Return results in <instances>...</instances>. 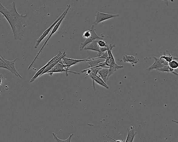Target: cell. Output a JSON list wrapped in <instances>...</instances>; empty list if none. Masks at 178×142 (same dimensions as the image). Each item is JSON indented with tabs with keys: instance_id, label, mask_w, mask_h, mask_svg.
<instances>
[{
	"instance_id": "6da1fadb",
	"label": "cell",
	"mask_w": 178,
	"mask_h": 142,
	"mask_svg": "<svg viewBox=\"0 0 178 142\" xmlns=\"http://www.w3.org/2000/svg\"><path fill=\"white\" fill-rule=\"evenodd\" d=\"M0 13L6 18L10 24L12 30L14 38L16 40H20L25 34L27 27L26 19L27 15L19 14L16 10L15 2L5 7L0 1Z\"/></svg>"
},
{
	"instance_id": "7a4b0ae2",
	"label": "cell",
	"mask_w": 178,
	"mask_h": 142,
	"mask_svg": "<svg viewBox=\"0 0 178 142\" xmlns=\"http://www.w3.org/2000/svg\"><path fill=\"white\" fill-rule=\"evenodd\" d=\"M70 5H67V8H67V10H66V12L65 13V15H64L63 16V17L60 19V20H59L58 21V23L56 24V25H55L53 29V30H52L50 35L49 36L48 38V39H47L46 41H45V44L43 45V46H42V47L41 49H40V51H39V52L37 53V55L36 56H35V57L34 59V60H33L32 63L30 64L29 67H28V70H29L30 69L31 67H32V66L33 64L34 63L35 61L36 60V59L38 58V57L39 56L40 53L41 52V51L42 49H43L45 46L47 44V42H48L49 39L51 37H52V35H53L54 34V33H55L57 31V30H58L59 26H60L62 22V21L63 19V18H65L66 14H67V13H68V12L69 10V9L70 8Z\"/></svg>"
},
{
	"instance_id": "3957f363",
	"label": "cell",
	"mask_w": 178,
	"mask_h": 142,
	"mask_svg": "<svg viewBox=\"0 0 178 142\" xmlns=\"http://www.w3.org/2000/svg\"><path fill=\"white\" fill-rule=\"evenodd\" d=\"M66 68V65L65 64H62L58 63L54 66L53 68H52L47 73H49V74L51 76H52L54 73L63 72H65L66 73V74L67 76L68 75V72L72 73L75 74L80 75V74L79 73L73 72L72 71L69 70L67 71L65 70Z\"/></svg>"
},
{
	"instance_id": "277c9868",
	"label": "cell",
	"mask_w": 178,
	"mask_h": 142,
	"mask_svg": "<svg viewBox=\"0 0 178 142\" xmlns=\"http://www.w3.org/2000/svg\"><path fill=\"white\" fill-rule=\"evenodd\" d=\"M89 31L91 33V35L88 38L86 39V41L81 43L80 46V50L82 51L84 48V47L86 46L87 44L91 43L92 41L98 39L101 40L103 39V38L101 37H99L97 35L96 33L95 32L94 30V26L92 25L91 28L89 29Z\"/></svg>"
},
{
	"instance_id": "5b68a950",
	"label": "cell",
	"mask_w": 178,
	"mask_h": 142,
	"mask_svg": "<svg viewBox=\"0 0 178 142\" xmlns=\"http://www.w3.org/2000/svg\"><path fill=\"white\" fill-rule=\"evenodd\" d=\"M119 14H108L97 12L96 15V19L94 22L95 25H98L99 23L110 19L119 17Z\"/></svg>"
},
{
	"instance_id": "8992f818",
	"label": "cell",
	"mask_w": 178,
	"mask_h": 142,
	"mask_svg": "<svg viewBox=\"0 0 178 142\" xmlns=\"http://www.w3.org/2000/svg\"><path fill=\"white\" fill-rule=\"evenodd\" d=\"M67 10V8H66L65 10L63 12L62 14V15L59 16V17L57 19L54 23L52 24L50 27L48 29H47L43 33V34H42L41 36L38 39L36 42V44H35L34 48L35 49H36L37 48L38 46H39V45L40 44V42H42V41L43 40L47 35H48L49 33V31H50L53 28V27L55 26L57 23H58V21L60 20V19L63 17V16L65 15V13L66 12V11Z\"/></svg>"
},
{
	"instance_id": "52a82bcc",
	"label": "cell",
	"mask_w": 178,
	"mask_h": 142,
	"mask_svg": "<svg viewBox=\"0 0 178 142\" xmlns=\"http://www.w3.org/2000/svg\"><path fill=\"white\" fill-rule=\"evenodd\" d=\"M91 58V57L89 56L87 58L83 59V60H76V59L66 58L65 57V56H63L62 59H63L64 62L65 63V64L66 65V68L65 70L68 71L69 68L71 66L81 63L87 62V61H89Z\"/></svg>"
},
{
	"instance_id": "ba28073f",
	"label": "cell",
	"mask_w": 178,
	"mask_h": 142,
	"mask_svg": "<svg viewBox=\"0 0 178 142\" xmlns=\"http://www.w3.org/2000/svg\"><path fill=\"white\" fill-rule=\"evenodd\" d=\"M62 54L63 53H62L61 51H59L57 55L55 56L46 65H45L43 67H42V68H40V69L36 73H35V74L34 76L30 80V83L32 82L35 79H37L38 77L41 75L42 73L45 70V68L49 65L50 64H51L53 63L55 61L58 60L59 58L62 55Z\"/></svg>"
},
{
	"instance_id": "9c48e42d",
	"label": "cell",
	"mask_w": 178,
	"mask_h": 142,
	"mask_svg": "<svg viewBox=\"0 0 178 142\" xmlns=\"http://www.w3.org/2000/svg\"><path fill=\"white\" fill-rule=\"evenodd\" d=\"M155 62L150 67L147 68L146 70L151 71L153 70H157L158 68H162L164 66L168 65V63L163 58H158L154 57Z\"/></svg>"
},
{
	"instance_id": "30bf717a",
	"label": "cell",
	"mask_w": 178,
	"mask_h": 142,
	"mask_svg": "<svg viewBox=\"0 0 178 142\" xmlns=\"http://www.w3.org/2000/svg\"><path fill=\"white\" fill-rule=\"evenodd\" d=\"M88 77L91 78V79L92 80V88L94 91H96V87H95V81L97 83L100 85L101 86L106 88L107 89H109V87L108 85L106 84V83L103 81L102 79L100 77H99L98 76H97V75L91 74L88 75H87V76L85 78H86Z\"/></svg>"
},
{
	"instance_id": "8fae6325",
	"label": "cell",
	"mask_w": 178,
	"mask_h": 142,
	"mask_svg": "<svg viewBox=\"0 0 178 142\" xmlns=\"http://www.w3.org/2000/svg\"><path fill=\"white\" fill-rule=\"evenodd\" d=\"M0 57H1V58L2 60L5 62L7 65L8 66V67L9 68H10V69L14 73H15V75L17 77H20L21 78V79H22V77L21 76L20 74H19L17 72V71H16L15 66V63L16 61L17 60L18 58H16L15 60H14L13 61H9L7 60H6L1 55V54H0Z\"/></svg>"
},
{
	"instance_id": "7c38bea8",
	"label": "cell",
	"mask_w": 178,
	"mask_h": 142,
	"mask_svg": "<svg viewBox=\"0 0 178 142\" xmlns=\"http://www.w3.org/2000/svg\"><path fill=\"white\" fill-rule=\"evenodd\" d=\"M107 51L108 52L109 56L108 58L110 60V66L109 67H112L115 68L116 70H117L120 68H124L123 66L119 65L117 64L115 62L114 58L113 55L111 51L107 48Z\"/></svg>"
},
{
	"instance_id": "4fadbf2b",
	"label": "cell",
	"mask_w": 178,
	"mask_h": 142,
	"mask_svg": "<svg viewBox=\"0 0 178 142\" xmlns=\"http://www.w3.org/2000/svg\"><path fill=\"white\" fill-rule=\"evenodd\" d=\"M66 56V54H65V52H64L63 53L62 55L59 58L58 60L55 61L53 63L51 64H50L49 65L45 68V70L42 73L41 75L45 74V73H47L52 68H53L54 67V66L58 63L63 64V63L62 62V61L61 60L62 59L63 56Z\"/></svg>"
},
{
	"instance_id": "5bb4252c",
	"label": "cell",
	"mask_w": 178,
	"mask_h": 142,
	"mask_svg": "<svg viewBox=\"0 0 178 142\" xmlns=\"http://www.w3.org/2000/svg\"><path fill=\"white\" fill-rule=\"evenodd\" d=\"M127 130L128 132V136L126 140H125V142H132L137 132L135 131L134 126L130 127L129 129L128 128Z\"/></svg>"
},
{
	"instance_id": "9a60e30c",
	"label": "cell",
	"mask_w": 178,
	"mask_h": 142,
	"mask_svg": "<svg viewBox=\"0 0 178 142\" xmlns=\"http://www.w3.org/2000/svg\"><path fill=\"white\" fill-rule=\"evenodd\" d=\"M84 48V49L86 50H89L98 52L99 51V47L97 43L96 40L92 41L89 45L85 46Z\"/></svg>"
},
{
	"instance_id": "2e32d148",
	"label": "cell",
	"mask_w": 178,
	"mask_h": 142,
	"mask_svg": "<svg viewBox=\"0 0 178 142\" xmlns=\"http://www.w3.org/2000/svg\"><path fill=\"white\" fill-rule=\"evenodd\" d=\"M123 59L125 62L131 63L132 64H137L138 61V59L132 56L125 55L123 56Z\"/></svg>"
},
{
	"instance_id": "e0dca14e",
	"label": "cell",
	"mask_w": 178,
	"mask_h": 142,
	"mask_svg": "<svg viewBox=\"0 0 178 142\" xmlns=\"http://www.w3.org/2000/svg\"><path fill=\"white\" fill-rule=\"evenodd\" d=\"M109 70V68L104 67L102 68L99 71L98 73L100 75L102 79L106 83Z\"/></svg>"
},
{
	"instance_id": "ac0fdd59",
	"label": "cell",
	"mask_w": 178,
	"mask_h": 142,
	"mask_svg": "<svg viewBox=\"0 0 178 142\" xmlns=\"http://www.w3.org/2000/svg\"><path fill=\"white\" fill-rule=\"evenodd\" d=\"M87 62L89 64V68H92L96 67L101 62L100 60L99 59L91 58L87 61Z\"/></svg>"
},
{
	"instance_id": "d6986e66",
	"label": "cell",
	"mask_w": 178,
	"mask_h": 142,
	"mask_svg": "<svg viewBox=\"0 0 178 142\" xmlns=\"http://www.w3.org/2000/svg\"><path fill=\"white\" fill-rule=\"evenodd\" d=\"M160 58L164 59L168 63L173 60H177L178 59L177 58L173 56L172 54H166L165 53H164L163 55L161 56Z\"/></svg>"
},
{
	"instance_id": "ffe728a7",
	"label": "cell",
	"mask_w": 178,
	"mask_h": 142,
	"mask_svg": "<svg viewBox=\"0 0 178 142\" xmlns=\"http://www.w3.org/2000/svg\"><path fill=\"white\" fill-rule=\"evenodd\" d=\"M52 134L54 136L55 141L57 142H70L71 139H72V136L74 135L73 134H70L69 137V138L65 140H61L58 138L57 134H55L54 133V132H52Z\"/></svg>"
},
{
	"instance_id": "44dd1931",
	"label": "cell",
	"mask_w": 178,
	"mask_h": 142,
	"mask_svg": "<svg viewBox=\"0 0 178 142\" xmlns=\"http://www.w3.org/2000/svg\"><path fill=\"white\" fill-rule=\"evenodd\" d=\"M169 67L174 70L177 69L178 68V63L177 60H173L168 63Z\"/></svg>"
},
{
	"instance_id": "7402d4cb",
	"label": "cell",
	"mask_w": 178,
	"mask_h": 142,
	"mask_svg": "<svg viewBox=\"0 0 178 142\" xmlns=\"http://www.w3.org/2000/svg\"><path fill=\"white\" fill-rule=\"evenodd\" d=\"M0 68H5L10 71L13 73V74L15 75V73H14L12 71L10 68L8 67V66L7 65L5 62L2 59H0Z\"/></svg>"
},
{
	"instance_id": "603a6c76",
	"label": "cell",
	"mask_w": 178,
	"mask_h": 142,
	"mask_svg": "<svg viewBox=\"0 0 178 142\" xmlns=\"http://www.w3.org/2000/svg\"><path fill=\"white\" fill-rule=\"evenodd\" d=\"M157 70L163 72L171 73L170 67L168 65H166L162 68H158Z\"/></svg>"
},
{
	"instance_id": "cb8c5ba5",
	"label": "cell",
	"mask_w": 178,
	"mask_h": 142,
	"mask_svg": "<svg viewBox=\"0 0 178 142\" xmlns=\"http://www.w3.org/2000/svg\"><path fill=\"white\" fill-rule=\"evenodd\" d=\"M97 43L99 47H106L108 45L107 42L102 39L97 40Z\"/></svg>"
},
{
	"instance_id": "d4e9b609",
	"label": "cell",
	"mask_w": 178,
	"mask_h": 142,
	"mask_svg": "<svg viewBox=\"0 0 178 142\" xmlns=\"http://www.w3.org/2000/svg\"><path fill=\"white\" fill-rule=\"evenodd\" d=\"M4 80L5 79L4 78L3 75L1 74L0 75V96H1V93L2 92L1 88L3 84Z\"/></svg>"
},
{
	"instance_id": "484cf974",
	"label": "cell",
	"mask_w": 178,
	"mask_h": 142,
	"mask_svg": "<svg viewBox=\"0 0 178 142\" xmlns=\"http://www.w3.org/2000/svg\"><path fill=\"white\" fill-rule=\"evenodd\" d=\"M109 55L108 53V52L107 51H106L105 53H104L102 55H101V56L99 57H97L96 58H94V59H99L100 58H103L105 59L106 60V58L108 57Z\"/></svg>"
},
{
	"instance_id": "4316f807",
	"label": "cell",
	"mask_w": 178,
	"mask_h": 142,
	"mask_svg": "<svg viewBox=\"0 0 178 142\" xmlns=\"http://www.w3.org/2000/svg\"><path fill=\"white\" fill-rule=\"evenodd\" d=\"M91 35V33L89 31H87L84 32L83 35H82V37L84 38L87 39Z\"/></svg>"
},
{
	"instance_id": "83f0119b",
	"label": "cell",
	"mask_w": 178,
	"mask_h": 142,
	"mask_svg": "<svg viewBox=\"0 0 178 142\" xmlns=\"http://www.w3.org/2000/svg\"><path fill=\"white\" fill-rule=\"evenodd\" d=\"M106 137H108V138H110L111 140H112L114 142H125V141H124L123 140H116L113 139V138H111V137L109 136H108L107 135H106Z\"/></svg>"
},
{
	"instance_id": "f1b7e54d",
	"label": "cell",
	"mask_w": 178,
	"mask_h": 142,
	"mask_svg": "<svg viewBox=\"0 0 178 142\" xmlns=\"http://www.w3.org/2000/svg\"><path fill=\"white\" fill-rule=\"evenodd\" d=\"M163 1L166 5L167 6H168V4H169V3H168V1H170L172 2H174V0H163Z\"/></svg>"
},
{
	"instance_id": "f546056e",
	"label": "cell",
	"mask_w": 178,
	"mask_h": 142,
	"mask_svg": "<svg viewBox=\"0 0 178 142\" xmlns=\"http://www.w3.org/2000/svg\"><path fill=\"white\" fill-rule=\"evenodd\" d=\"M0 59H2V58L1 57H0Z\"/></svg>"
},
{
	"instance_id": "4dcf8cb0",
	"label": "cell",
	"mask_w": 178,
	"mask_h": 142,
	"mask_svg": "<svg viewBox=\"0 0 178 142\" xmlns=\"http://www.w3.org/2000/svg\"><path fill=\"white\" fill-rule=\"evenodd\" d=\"M1 73H0V75H1Z\"/></svg>"
}]
</instances>
